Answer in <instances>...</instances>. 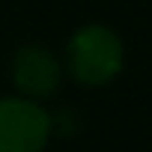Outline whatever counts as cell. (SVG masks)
Listing matches in <instances>:
<instances>
[{"instance_id":"1","label":"cell","mask_w":152,"mask_h":152,"mask_svg":"<svg viewBox=\"0 0 152 152\" xmlns=\"http://www.w3.org/2000/svg\"><path fill=\"white\" fill-rule=\"evenodd\" d=\"M60 60H63L66 78H72L75 84L87 90H99V87L113 84L122 75L125 45L113 27L102 21H90L69 33Z\"/></svg>"},{"instance_id":"2","label":"cell","mask_w":152,"mask_h":152,"mask_svg":"<svg viewBox=\"0 0 152 152\" xmlns=\"http://www.w3.org/2000/svg\"><path fill=\"white\" fill-rule=\"evenodd\" d=\"M54 137V116L42 102L0 96V152H45Z\"/></svg>"},{"instance_id":"3","label":"cell","mask_w":152,"mask_h":152,"mask_svg":"<svg viewBox=\"0 0 152 152\" xmlns=\"http://www.w3.org/2000/svg\"><path fill=\"white\" fill-rule=\"evenodd\" d=\"M9 81H12L15 96L45 104L60 93V87L66 81L63 60L54 48H48L42 42L18 45L9 57Z\"/></svg>"}]
</instances>
